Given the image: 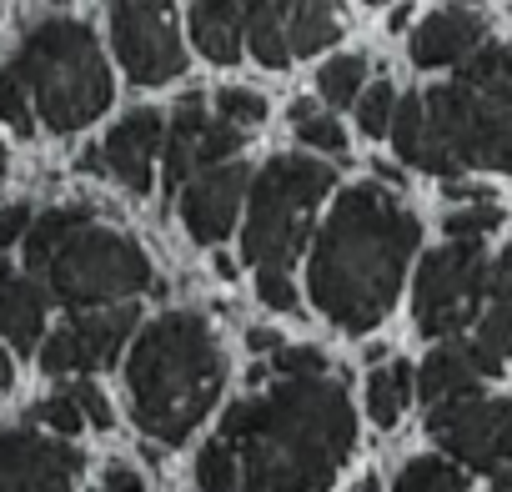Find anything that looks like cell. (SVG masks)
Segmentation results:
<instances>
[{
    "instance_id": "47",
    "label": "cell",
    "mask_w": 512,
    "mask_h": 492,
    "mask_svg": "<svg viewBox=\"0 0 512 492\" xmlns=\"http://www.w3.org/2000/svg\"><path fill=\"white\" fill-rule=\"evenodd\" d=\"M357 492H382V482H377V477H372V472H367V477H362V482H357Z\"/></svg>"
},
{
    "instance_id": "1",
    "label": "cell",
    "mask_w": 512,
    "mask_h": 492,
    "mask_svg": "<svg viewBox=\"0 0 512 492\" xmlns=\"http://www.w3.org/2000/svg\"><path fill=\"white\" fill-rule=\"evenodd\" d=\"M352 437L357 417L337 377L277 382L241 397L221 422V442L241 467V492H317L342 472Z\"/></svg>"
},
{
    "instance_id": "36",
    "label": "cell",
    "mask_w": 512,
    "mask_h": 492,
    "mask_svg": "<svg viewBox=\"0 0 512 492\" xmlns=\"http://www.w3.org/2000/svg\"><path fill=\"white\" fill-rule=\"evenodd\" d=\"M256 297L272 312H297V287L287 282V272H256Z\"/></svg>"
},
{
    "instance_id": "40",
    "label": "cell",
    "mask_w": 512,
    "mask_h": 492,
    "mask_svg": "<svg viewBox=\"0 0 512 492\" xmlns=\"http://www.w3.org/2000/svg\"><path fill=\"white\" fill-rule=\"evenodd\" d=\"M487 297H492V302L512 297V241H507V252H502V262L492 267V287H487Z\"/></svg>"
},
{
    "instance_id": "45",
    "label": "cell",
    "mask_w": 512,
    "mask_h": 492,
    "mask_svg": "<svg viewBox=\"0 0 512 492\" xmlns=\"http://www.w3.org/2000/svg\"><path fill=\"white\" fill-rule=\"evenodd\" d=\"M307 116H317V101H297L292 106V121H307Z\"/></svg>"
},
{
    "instance_id": "13",
    "label": "cell",
    "mask_w": 512,
    "mask_h": 492,
    "mask_svg": "<svg viewBox=\"0 0 512 492\" xmlns=\"http://www.w3.org/2000/svg\"><path fill=\"white\" fill-rule=\"evenodd\" d=\"M251 186L246 166L241 161H226V166H211V171H196L186 186H181V221L186 231L201 241V246H216L236 231V211H241V191Z\"/></svg>"
},
{
    "instance_id": "34",
    "label": "cell",
    "mask_w": 512,
    "mask_h": 492,
    "mask_svg": "<svg viewBox=\"0 0 512 492\" xmlns=\"http://www.w3.org/2000/svg\"><path fill=\"white\" fill-rule=\"evenodd\" d=\"M272 372H282V382L327 377V352H322V347H282V352L272 357Z\"/></svg>"
},
{
    "instance_id": "23",
    "label": "cell",
    "mask_w": 512,
    "mask_h": 492,
    "mask_svg": "<svg viewBox=\"0 0 512 492\" xmlns=\"http://www.w3.org/2000/svg\"><path fill=\"white\" fill-rule=\"evenodd\" d=\"M407 402H412V367L407 362H387L367 377V417L377 427H397Z\"/></svg>"
},
{
    "instance_id": "46",
    "label": "cell",
    "mask_w": 512,
    "mask_h": 492,
    "mask_svg": "<svg viewBox=\"0 0 512 492\" xmlns=\"http://www.w3.org/2000/svg\"><path fill=\"white\" fill-rule=\"evenodd\" d=\"M492 492H512V467H502V472H497V482H492Z\"/></svg>"
},
{
    "instance_id": "24",
    "label": "cell",
    "mask_w": 512,
    "mask_h": 492,
    "mask_svg": "<svg viewBox=\"0 0 512 492\" xmlns=\"http://www.w3.org/2000/svg\"><path fill=\"white\" fill-rule=\"evenodd\" d=\"M86 221H96L86 206H56V211H41L36 221H31V231H26V262H31V272H41L46 262H51V252L71 236V231H81Z\"/></svg>"
},
{
    "instance_id": "31",
    "label": "cell",
    "mask_w": 512,
    "mask_h": 492,
    "mask_svg": "<svg viewBox=\"0 0 512 492\" xmlns=\"http://www.w3.org/2000/svg\"><path fill=\"white\" fill-rule=\"evenodd\" d=\"M502 211L497 206H462V211H447V241H467V246H482L487 231H497Z\"/></svg>"
},
{
    "instance_id": "11",
    "label": "cell",
    "mask_w": 512,
    "mask_h": 492,
    "mask_svg": "<svg viewBox=\"0 0 512 492\" xmlns=\"http://www.w3.org/2000/svg\"><path fill=\"white\" fill-rule=\"evenodd\" d=\"M136 307H101V312H81L71 317L61 332H51V342L41 347V372L46 377H71V372H96L106 362L121 357V342L136 332Z\"/></svg>"
},
{
    "instance_id": "37",
    "label": "cell",
    "mask_w": 512,
    "mask_h": 492,
    "mask_svg": "<svg viewBox=\"0 0 512 492\" xmlns=\"http://www.w3.org/2000/svg\"><path fill=\"white\" fill-rule=\"evenodd\" d=\"M26 231H31V206H0V252L26 241Z\"/></svg>"
},
{
    "instance_id": "12",
    "label": "cell",
    "mask_w": 512,
    "mask_h": 492,
    "mask_svg": "<svg viewBox=\"0 0 512 492\" xmlns=\"http://www.w3.org/2000/svg\"><path fill=\"white\" fill-rule=\"evenodd\" d=\"M81 472V452L36 427L0 432V492H71Z\"/></svg>"
},
{
    "instance_id": "26",
    "label": "cell",
    "mask_w": 512,
    "mask_h": 492,
    "mask_svg": "<svg viewBox=\"0 0 512 492\" xmlns=\"http://www.w3.org/2000/svg\"><path fill=\"white\" fill-rule=\"evenodd\" d=\"M392 492H472V487L447 457H412Z\"/></svg>"
},
{
    "instance_id": "43",
    "label": "cell",
    "mask_w": 512,
    "mask_h": 492,
    "mask_svg": "<svg viewBox=\"0 0 512 492\" xmlns=\"http://www.w3.org/2000/svg\"><path fill=\"white\" fill-rule=\"evenodd\" d=\"M372 171H377V176H382V181H387V186H402V171H392V166H387V161H377V166H372Z\"/></svg>"
},
{
    "instance_id": "22",
    "label": "cell",
    "mask_w": 512,
    "mask_h": 492,
    "mask_svg": "<svg viewBox=\"0 0 512 492\" xmlns=\"http://www.w3.org/2000/svg\"><path fill=\"white\" fill-rule=\"evenodd\" d=\"M467 352H472V367L482 377H497L502 362H512V297L487 307V317L477 322V337L467 342Z\"/></svg>"
},
{
    "instance_id": "14",
    "label": "cell",
    "mask_w": 512,
    "mask_h": 492,
    "mask_svg": "<svg viewBox=\"0 0 512 492\" xmlns=\"http://www.w3.org/2000/svg\"><path fill=\"white\" fill-rule=\"evenodd\" d=\"M161 141H166L161 111L136 106V111H126V116L106 131V141L96 146V151H101V171L116 176L126 191L146 196V191H151V161H156Z\"/></svg>"
},
{
    "instance_id": "2",
    "label": "cell",
    "mask_w": 512,
    "mask_h": 492,
    "mask_svg": "<svg viewBox=\"0 0 512 492\" xmlns=\"http://www.w3.org/2000/svg\"><path fill=\"white\" fill-rule=\"evenodd\" d=\"M422 241L417 216L377 181L347 186L317 231L307 292L327 322L362 337L372 332L402 292V272Z\"/></svg>"
},
{
    "instance_id": "9",
    "label": "cell",
    "mask_w": 512,
    "mask_h": 492,
    "mask_svg": "<svg viewBox=\"0 0 512 492\" xmlns=\"http://www.w3.org/2000/svg\"><path fill=\"white\" fill-rule=\"evenodd\" d=\"M427 432L432 442L472 467V472H502V462H512V402L502 397H457V402H437L427 412Z\"/></svg>"
},
{
    "instance_id": "16",
    "label": "cell",
    "mask_w": 512,
    "mask_h": 492,
    "mask_svg": "<svg viewBox=\"0 0 512 492\" xmlns=\"http://www.w3.org/2000/svg\"><path fill=\"white\" fill-rule=\"evenodd\" d=\"M46 287L21 277L6 257H0V332L11 337L16 352H41V327H46Z\"/></svg>"
},
{
    "instance_id": "10",
    "label": "cell",
    "mask_w": 512,
    "mask_h": 492,
    "mask_svg": "<svg viewBox=\"0 0 512 492\" xmlns=\"http://www.w3.org/2000/svg\"><path fill=\"white\" fill-rule=\"evenodd\" d=\"M111 41L136 86H161L186 71V51L166 6H111Z\"/></svg>"
},
{
    "instance_id": "39",
    "label": "cell",
    "mask_w": 512,
    "mask_h": 492,
    "mask_svg": "<svg viewBox=\"0 0 512 492\" xmlns=\"http://www.w3.org/2000/svg\"><path fill=\"white\" fill-rule=\"evenodd\" d=\"M106 492H146V477L126 462H111L106 467Z\"/></svg>"
},
{
    "instance_id": "25",
    "label": "cell",
    "mask_w": 512,
    "mask_h": 492,
    "mask_svg": "<svg viewBox=\"0 0 512 492\" xmlns=\"http://www.w3.org/2000/svg\"><path fill=\"white\" fill-rule=\"evenodd\" d=\"M342 26L332 16V6H292L287 11V51L292 56H312V51H327L337 46Z\"/></svg>"
},
{
    "instance_id": "29",
    "label": "cell",
    "mask_w": 512,
    "mask_h": 492,
    "mask_svg": "<svg viewBox=\"0 0 512 492\" xmlns=\"http://www.w3.org/2000/svg\"><path fill=\"white\" fill-rule=\"evenodd\" d=\"M392 111H397V86H392V81H372V86L357 96V126H362V136L392 131Z\"/></svg>"
},
{
    "instance_id": "33",
    "label": "cell",
    "mask_w": 512,
    "mask_h": 492,
    "mask_svg": "<svg viewBox=\"0 0 512 492\" xmlns=\"http://www.w3.org/2000/svg\"><path fill=\"white\" fill-rule=\"evenodd\" d=\"M0 121L21 136H36V111H31V96L21 91V81L11 71H0Z\"/></svg>"
},
{
    "instance_id": "48",
    "label": "cell",
    "mask_w": 512,
    "mask_h": 492,
    "mask_svg": "<svg viewBox=\"0 0 512 492\" xmlns=\"http://www.w3.org/2000/svg\"><path fill=\"white\" fill-rule=\"evenodd\" d=\"M0 166H6V146H0Z\"/></svg>"
},
{
    "instance_id": "42",
    "label": "cell",
    "mask_w": 512,
    "mask_h": 492,
    "mask_svg": "<svg viewBox=\"0 0 512 492\" xmlns=\"http://www.w3.org/2000/svg\"><path fill=\"white\" fill-rule=\"evenodd\" d=\"M246 342H251V352H282L277 332H267V327H256V332H246Z\"/></svg>"
},
{
    "instance_id": "18",
    "label": "cell",
    "mask_w": 512,
    "mask_h": 492,
    "mask_svg": "<svg viewBox=\"0 0 512 492\" xmlns=\"http://www.w3.org/2000/svg\"><path fill=\"white\" fill-rule=\"evenodd\" d=\"M477 382H482V372L472 367L467 342H442V347L422 362V372H417V392H422L432 407H437V402L472 397V392H477Z\"/></svg>"
},
{
    "instance_id": "28",
    "label": "cell",
    "mask_w": 512,
    "mask_h": 492,
    "mask_svg": "<svg viewBox=\"0 0 512 492\" xmlns=\"http://www.w3.org/2000/svg\"><path fill=\"white\" fill-rule=\"evenodd\" d=\"M196 482H201V492H241V467H236V457H231V447L221 437L201 447Z\"/></svg>"
},
{
    "instance_id": "21",
    "label": "cell",
    "mask_w": 512,
    "mask_h": 492,
    "mask_svg": "<svg viewBox=\"0 0 512 492\" xmlns=\"http://www.w3.org/2000/svg\"><path fill=\"white\" fill-rule=\"evenodd\" d=\"M287 11L292 6H246V51L262 61L267 71H282L292 61L287 51Z\"/></svg>"
},
{
    "instance_id": "41",
    "label": "cell",
    "mask_w": 512,
    "mask_h": 492,
    "mask_svg": "<svg viewBox=\"0 0 512 492\" xmlns=\"http://www.w3.org/2000/svg\"><path fill=\"white\" fill-rule=\"evenodd\" d=\"M447 196L452 201H472V206H492V196L482 186H467V181H447Z\"/></svg>"
},
{
    "instance_id": "32",
    "label": "cell",
    "mask_w": 512,
    "mask_h": 492,
    "mask_svg": "<svg viewBox=\"0 0 512 492\" xmlns=\"http://www.w3.org/2000/svg\"><path fill=\"white\" fill-rule=\"evenodd\" d=\"M216 111H221L226 126H262L267 121V101L256 91H246V86H226L216 96Z\"/></svg>"
},
{
    "instance_id": "19",
    "label": "cell",
    "mask_w": 512,
    "mask_h": 492,
    "mask_svg": "<svg viewBox=\"0 0 512 492\" xmlns=\"http://www.w3.org/2000/svg\"><path fill=\"white\" fill-rule=\"evenodd\" d=\"M206 126H211V116H206L201 96H186L176 106V116L166 121V186H186L196 176V151H201Z\"/></svg>"
},
{
    "instance_id": "38",
    "label": "cell",
    "mask_w": 512,
    "mask_h": 492,
    "mask_svg": "<svg viewBox=\"0 0 512 492\" xmlns=\"http://www.w3.org/2000/svg\"><path fill=\"white\" fill-rule=\"evenodd\" d=\"M76 397H81V412H86V422H91V427H111V422H116V417H111V402L101 397V387L76 382Z\"/></svg>"
},
{
    "instance_id": "35",
    "label": "cell",
    "mask_w": 512,
    "mask_h": 492,
    "mask_svg": "<svg viewBox=\"0 0 512 492\" xmlns=\"http://www.w3.org/2000/svg\"><path fill=\"white\" fill-rule=\"evenodd\" d=\"M297 136H302V146H312V151H322V156H342L347 151V131L332 121V116H307V121H297Z\"/></svg>"
},
{
    "instance_id": "44",
    "label": "cell",
    "mask_w": 512,
    "mask_h": 492,
    "mask_svg": "<svg viewBox=\"0 0 512 492\" xmlns=\"http://www.w3.org/2000/svg\"><path fill=\"white\" fill-rule=\"evenodd\" d=\"M11 377H16V372H11V357H6V347H0V392L11 387Z\"/></svg>"
},
{
    "instance_id": "5",
    "label": "cell",
    "mask_w": 512,
    "mask_h": 492,
    "mask_svg": "<svg viewBox=\"0 0 512 492\" xmlns=\"http://www.w3.org/2000/svg\"><path fill=\"white\" fill-rule=\"evenodd\" d=\"M6 71L21 81L36 126H46L51 136H71L111 106V71L96 51V36L71 16L36 21L21 36V51L11 56Z\"/></svg>"
},
{
    "instance_id": "3",
    "label": "cell",
    "mask_w": 512,
    "mask_h": 492,
    "mask_svg": "<svg viewBox=\"0 0 512 492\" xmlns=\"http://www.w3.org/2000/svg\"><path fill=\"white\" fill-rule=\"evenodd\" d=\"M221 377H226V357L206 317L196 312L156 317L126 357V392H131L136 427L171 447L186 442L196 422L211 412Z\"/></svg>"
},
{
    "instance_id": "8",
    "label": "cell",
    "mask_w": 512,
    "mask_h": 492,
    "mask_svg": "<svg viewBox=\"0 0 512 492\" xmlns=\"http://www.w3.org/2000/svg\"><path fill=\"white\" fill-rule=\"evenodd\" d=\"M487 287H492V267L482 262V246L447 241L442 252H427L412 297L422 337H457L462 327H472Z\"/></svg>"
},
{
    "instance_id": "4",
    "label": "cell",
    "mask_w": 512,
    "mask_h": 492,
    "mask_svg": "<svg viewBox=\"0 0 512 492\" xmlns=\"http://www.w3.org/2000/svg\"><path fill=\"white\" fill-rule=\"evenodd\" d=\"M392 141L407 166L432 176H452L467 166L512 176V111L462 86L402 96L392 111Z\"/></svg>"
},
{
    "instance_id": "17",
    "label": "cell",
    "mask_w": 512,
    "mask_h": 492,
    "mask_svg": "<svg viewBox=\"0 0 512 492\" xmlns=\"http://www.w3.org/2000/svg\"><path fill=\"white\" fill-rule=\"evenodd\" d=\"M191 41L206 61L231 66L241 61L246 46V6L236 0H206V6H191Z\"/></svg>"
},
{
    "instance_id": "6",
    "label": "cell",
    "mask_w": 512,
    "mask_h": 492,
    "mask_svg": "<svg viewBox=\"0 0 512 492\" xmlns=\"http://www.w3.org/2000/svg\"><path fill=\"white\" fill-rule=\"evenodd\" d=\"M337 186V171L312 156H272L251 181L241 257L256 272H287L312 236V206Z\"/></svg>"
},
{
    "instance_id": "30",
    "label": "cell",
    "mask_w": 512,
    "mask_h": 492,
    "mask_svg": "<svg viewBox=\"0 0 512 492\" xmlns=\"http://www.w3.org/2000/svg\"><path fill=\"white\" fill-rule=\"evenodd\" d=\"M31 422H41V427H51V432H61V437L81 432V427H86V412H81L76 387H66V392H56V397H46V402H36V407H31Z\"/></svg>"
},
{
    "instance_id": "15",
    "label": "cell",
    "mask_w": 512,
    "mask_h": 492,
    "mask_svg": "<svg viewBox=\"0 0 512 492\" xmlns=\"http://www.w3.org/2000/svg\"><path fill=\"white\" fill-rule=\"evenodd\" d=\"M487 41V26L477 11L467 6H447L437 16H427L417 31H412V61L422 71H437V66H462L477 46Z\"/></svg>"
},
{
    "instance_id": "20",
    "label": "cell",
    "mask_w": 512,
    "mask_h": 492,
    "mask_svg": "<svg viewBox=\"0 0 512 492\" xmlns=\"http://www.w3.org/2000/svg\"><path fill=\"white\" fill-rule=\"evenodd\" d=\"M457 86L472 91V96H487V101H497V106L512 111V51L482 41V46L457 66Z\"/></svg>"
},
{
    "instance_id": "27",
    "label": "cell",
    "mask_w": 512,
    "mask_h": 492,
    "mask_svg": "<svg viewBox=\"0 0 512 492\" xmlns=\"http://www.w3.org/2000/svg\"><path fill=\"white\" fill-rule=\"evenodd\" d=\"M362 76H367V61H362V56H337V61L322 66L317 91H322L332 106H357V96H362Z\"/></svg>"
},
{
    "instance_id": "7",
    "label": "cell",
    "mask_w": 512,
    "mask_h": 492,
    "mask_svg": "<svg viewBox=\"0 0 512 492\" xmlns=\"http://www.w3.org/2000/svg\"><path fill=\"white\" fill-rule=\"evenodd\" d=\"M41 282H46V297H56L61 307L81 317V312L121 307L131 292H146L151 262L131 236L101 221H86L51 252V262L41 267Z\"/></svg>"
}]
</instances>
